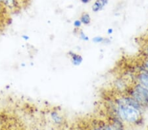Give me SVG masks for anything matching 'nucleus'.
<instances>
[{
    "mask_svg": "<svg viewBox=\"0 0 148 130\" xmlns=\"http://www.w3.org/2000/svg\"><path fill=\"white\" fill-rule=\"evenodd\" d=\"M118 114L121 119L128 123H137L140 120V111L125 103L122 99L117 101Z\"/></svg>",
    "mask_w": 148,
    "mask_h": 130,
    "instance_id": "nucleus-1",
    "label": "nucleus"
},
{
    "mask_svg": "<svg viewBox=\"0 0 148 130\" xmlns=\"http://www.w3.org/2000/svg\"><path fill=\"white\" fill-rule=\"evenodd\" d=\"M129 93L130 96L137 101L143 108L148 107V89L146 87L138 83Z\"/></svg>",
    "mask_w": 148,
    "mask_h": 130,
    "instance_id": "nucleus-2",
    "label": "nucleus"
},
{
    "mask_svg": "<svg viewBox=\"0 0 148 130\" xmlns=\"http://www.w3.org/2000/svg\"><path fill=\"white\" fill-rule=\"evenodd\" d=\"M69 55L71 57V62L75 66H80L83 61V58L80 55L74 53L73 51H69Z\"/></svg>",
    "mask_w": 148,
    "mask_h": 130,
    "instance_id": "nucleus-3",
    "label": "nucleus"
},
{
    "mask_svg": "<svg viewBox=\"0 0 148 130\" xmlns=\"http://www.w3.org/2000/svg\"><path fill=\"white\" fill-rule=\"evenodd\" d=\"M107 3H108V0H97L93 4L91 9L94 12H98V11H102Z\"/></svg>",
    "mask_w": 148,
    "mask_h": 130,
    "instance_id": "nucleus-4",
    "label": "nucleus"
},
{
    "mask_svg": "<svg viewBox=\"0 0 148 130\" xmlns=\"http://www.w3.org/2000/svg\"><path fill=\"white\" fill-rule=\"evenodd\" d=\"M138 80L140 84L148 89V74L144 72H140L138 75Z\"/></svg>",
    "mask_w": 148,
    "mask_h": 130,
    "instance_id": "nucleus-5",
    "label": "nucleus"
},
{
    "mask_svg": "<svg viewBox=\"0 0 148 130\" xmlns=\"http://www.w3.org/2000/svg\"><path fill=\"white\" fill-rule=\"evenodd\" d=\"M51 117L55 124H60L63 122V118L60 114L56 111H53L51 113Z\"/></svg>",
    "mask_w": 148,
    "mask_h": 130,
    "instance_id": "nucleus-6",
    "label": "nucleus"
},
{
    "mask_svg": "<svg viewBox=\"0 0 148 130\" xmlns=\"http://www.w3.org/2000/svg\"><path fill=\"white\" fill-rule=\"evenodd\" d=\"M80 21H81L82 24H84V25H88L91 22V18L88 13H84L80 17Z\"/></svg>",
    "mask_w": 148,
    "mask_h": 130,
    "instance_id": "nucleus-7",
    "label": "nucleus"
},
{
    "mask_svg": "<svg viewBox=\"0 0 148 130\" xmlns=\"http://www.w3.org/2000/svg\"><path fill=\"white\" fill-rule=\"evenodd\" d=\"M92 42L96 44H108L110 43V40L108 39V38H105L104 37L102 36H96L95 38H94L92 39Z\"/></svg>",
    "mask_w": 148,
    "mask_h": 130,
    "instance_id": "nucleus-8",
    "label": "nucleus"
},
{
    "mask_svg": "<svg viewBox=\"0 0 148 130\" xmlns=\"http://www.w3.org/2000/svg\"><path fill=\"white\" fill-rule=\"evenodd\" d=\"M144 72L148 74V59L145 60L142 64V72Z\"/></svg>",
    "mask_w": 148,
    "mask_h": 130,
    "instance_id": "nucleus-9",
    "label": "nucleus"
},
{
    "mask_svg": "<svg viewBox=\"0 0 148 130\" xmlns=\"http://www.w3.org/2000/svg\"><path fill=\"white\" fill-rule=\"evenodd\" d=\"M79 35H80V39L82 40H84V41L87 42V41H88V40H89V38H88V36H86V34H85L84 33V32H83L82 30H80V32H79Z\"/></svg>",
    "mask_w": 148,
    "mask_h": 130,
    "instance_id": "nucleus-10",
    "label": "nucleus"
},
{
    "mask_svg": "<svg viewBox=\"0 0 148 130\" xmlns=\"http://www.w3.org/2000/svg\"><path fill=\"white\" fill-rule=\"evenodd\" d=\"M113 129V130H124L122 127H121V123L119 122L115 123V125H114V129Z\"/></svg>",
    "mask_w": 148,
    "mask_h": 130,
    "instance_id": "nucleus-11",
    "label": "nucleus"
},
{
    "mask_svg": "<svg viewBox=\"0 0 148 130\" xmlns=\"http://www.w3.org/2000/svg\"><path fill=\"white\" fill-rule=\"evenodd\" d=\"M74 26H75V28L78 29L79 28L81 27L82 22L80 21V20H76V21H74Z\"/></svg>",
    "mask_w": 148,
    "mask_h": 130,
    "instance_id": "nucleus-12",
    "label": "nucleus"
},
{
    "mask_svg": "<svg viewBox=\"0 0 148 130\" xmlns=\"http://www.w3.org/2000/svg\"><path fill=\"white\" fill-rule=\"evenodd\" d=\"M22 39L26 40V41H27V40L30 39V37H29L28 36H27V35H23L22 36Z\"/></svg>",
    "mask_w": 148,
    "mask_h": 130,
    "instance_id": "nucleus-13",
    "label": "nucleus"
},
{
    "mask_svg": "<svg viewBox=\"0 0 148 130\" xmlns=\"http://www.w3.org/2000/svg\"><path fill=\"white\" fill-rule=\"evenodd\" d=\"M100 130H113V128H111L110 126H105V127H104V128H102Z\"/></svg>",
    "mask_w": 148,
    "mask_h": 130,
    "instance_id": "nucleus-14",
    "label": "nucleus"
},
{
    "mask_svg": "<svg viewBox=\"0 0 148 130\" xmlns=\"http://www.w3.org/2000/svg\"><path fill=\"white\" fill-rule=\"evenodd\" d=\"M113 28H109L108 30H107V34H113Z\"/></svg>",
    "mask_w": 148,
    "mask_h": 130,
    "instance_id": "nucleus-15",
    "label": "nucleus"
},
{
    "mask_svg": "<svg viewBox=\"0 0 148 130\" xmlns=\"http://www.w3.org/2000/svg\"><path fill=\"white\" fill-rule=\"evenodd\" d=\"M145 55H146L147 59H148V46L145 48Z\"/></svg>",
    "mask_w": 148,
    "mask_h": 130,
    "instance_id": "nucleus-16",
    "label": "nucleus"
},
{
    "mask_svg": "<svg viewBox=\"0 0 148 130\" xmlns=\"http://www.w3.org/2000/svg\"><path fill=\"white\" fill-rule=\"evenodd\" d=\"M82 1V3H88L89 1V0H80Z\"/></svg>",
    "mask_w": 148,
    "mask_h": 130,
    "instance_id": "nucleus-17",
    "label": "nucleus"
},
{
    "mask_svg": "<svg viewBox=\"0 0 148 130\" xmlns=\"http://www.w3.org/2000/svg\"><path fill=\"white\" fill-rule=\"evenodd\" d=\"M0 3H1V2H0Z\"/></svg>",
    "mask_w": 148,
    "mask_h": 130,
    "instance_id": "nucleus-18",
    "label": "nucleus"
},
{
    "mask_svg": "<svg viewBox=\"0 0 148 130\" xmlns=\"http://www.w3.org/2000/svg\"><path fill=\"white\" fill-rule=\"evenodd\" d=\"M147 130H148V129H147Z\"/></svg>",
    "mask_w": 148,
    "mask_h": 130,
    "instance_id": "nucleus-19",
    "label": "nucleus"
}]
</instances>
